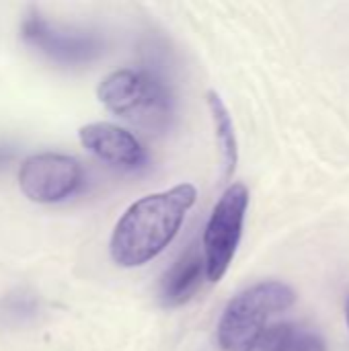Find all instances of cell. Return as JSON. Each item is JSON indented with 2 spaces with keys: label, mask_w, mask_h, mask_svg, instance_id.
Masks as SVG:
<instances>
[{
  "label": "cell",
  "mask_w": 349,
  "mask_h": 351,
  "mask_svg": "<svg viewBox=\"0 0 349 351\" xmlns=\"http://www.w3.org/2000/svg\"><path fill=\"white\" fill-rule=\"evenodd\" d=\"M195 197V187L183 183L132 204L111 234L113 261L121 267H140L160 255L177 237Z\"/></svg>",
  "instance_id": "cell-1"
},
{
  "label": "cell",
  "mask_w": 349,
  "mask_h": 351,
  "mask_svg": "<svg viewBox=\"0 0 349 351\" xmlns=\"http://www.w3.org/2000/svg\"><path fill=\"white\" fill-rule=\"evenodd\" d=\"M294 290L282 282H261L234 296L218 325V343L224 351H245L265 329L269 317L290 308Z\"/></svg>",
  "instance_id": "cell-2"
},
{
  "label": "cell",
  "mask_w": 349,
  "mask_h": 351,
  "mask_svg": "<svg viewBox=\"0 0 349 351\" xmlns=\"http://www.w3.org/2000/svg\"><path fill=\"white\" fill-rule=\"evenodd\" d=\"M99 101L115 115L144 128H163L171 115L169 93L144 70H115L99 84Z\"/></svg>",
  "instance_id": "cell-3"
},
{
  "label": "cell",
  "mask_w": 349,
  "mask_h": 351,
  "mask_svg": "<svg viewBox=\"0 0 349 351\" xmlns=\"http://www.w3.org/2000/svg\"><path fill=\"white\" fill-rule=\"evenodd\" d=\"M247 206H249L247 187L243 183H234L222 193L216 208L212 210V216L204 230L206 276L210 282H220L234 259L243 234Z\"/></svg>",
  "instance_id": "cell-4"
},
{
  "label": "cell",
  "mask_w": 349,
  "mask_h": 351,
  "mask_svg": "<svg viewBox=\"0 0 349 351\" xmlns=\"http://www.w3.org/2000/svg\"><path fill=\"white\" fill-rule=\"evenodd\" d=\"M21 37L29 47L60 66H82L103 53V41L95 33L56 25L35 8L23 16Z\"/></svg>",
  "instance_id": "cell-5"
},
{
  "label": "cell",
  "mask_w": 349,
  "mask_h": 351,
  "mask_svg": "<svg viewBox=\"0 0 349 351\" xmlns=\"http://www.w3.org/2000/svg\"><path fill=\"white\" fill-rule=\"evenodd\" d=\"M84 183L82 167L76 158L58 152H41L23 160L19 187L35 204H60L76 195Z\"/></svg>",
  "instance_id": "cell-6"
},
{
  "label": "cell",
  "mask_w": 349,
  "mask_h": 351,
  "mask_svg": "<svg viewBox=\"0 0 349 351\" xmlns=\"http://www.w3.org/2000/svg\"><path fill=\"white\" fill-rule=\"evenodd\" d=\"M78 136L88 152L111 167L134 171L146 162V150L140 140L119 125L107 121L88 123L80 128Z\"/></svg>",
  "instance_id": "cell-7"
},
{
  "label": "cell",
  "mask_w": 349,
  "mask_h": 351,
  "mask_svg": "<svg viewBox=\"0 0 349 351\" xmlns=\"http://www.w3.org/2000/svg\"><path fill=\"white\" fill-rule=\"evenodd\" d=\"M204 271H206V257L200 253L197 245H191L165 276L163 292H160L163 304L165 306L185 304L197 292Z\"/></svg>",
  "instance_id": "cell-8"
},
{
  "label": "cell",
  "mask_w": 349,
  "mask_h": 351,
  "mask_svg": "<svg viewBox=\"0 0 349 351\" xmlns=\"http://www.w3.org/2000/svg\"><path fill=\"white\" fill-rule=\"evenodd\" d=\"M39 317V298L27 288L10 290L0 298V327L23 329Z\"/></svg>",
  "instance_id": "cell-9"
},
{
  "label": "cell",
  "mask_w": 349,
  "mask_h": 351,
  "mask_svg": "<svg viewBox=\"0 0 349 351\" xmlns=\"http://www.w3.org/2000/svg\"><path fill=\"white\" fill-rule=\"evenodd\" d=\"M208 105H210V111H212V119H214V125H216V136H218V142H220V148H222V156H224V167H226V177H230L234 173V167H237V158H239V152H237V138H234V130H232V119L222 103V99L210 90L208 93Z\"/></svg>",
  "instance_id": "cell-10"
},
{
  "label": "cell",
  "mask_w": 349,
  "mask_h": 351,
  "mask_svg": "<svg viewBox=\"0 0 349 351\" xmlns=\"http://www.w3.org/2000/svg\"><path fill=\"white\" fill-rule=\"evenodd\" d=\"M294 329L290 325H274L265 329L245 351H290Z\"/></svg>",
  "instance_id": "cell-11"
},
{
  "label": "cell",
  "mask_w": 349,
  "mask_h": 351,
  "mask_svg": "<svg viewBox=\"0 0 349 351\" xmlns=\"http://www.w3.org/2000/svg\"><path fill=\"white\" fill-rule=\"evenodd\" d=\"M290 351H327L323 339L309 331V329H298L292 333V341H290Z\"/></svg>",
  "instance_id": "cell-12"
},
{
  "label": "cell",
  "mask_w": 349,
  "mask_h": 351,
  "mask_svg": "<svg viewBox=\"0 0 349 351\" xmlns=\"http://www.w3.org/2000/svg\"><path fill=\"white\" fill-rule=\"evenodd\" d=\"M16 158V148L4 140H0V173H4Z\"/></svg>",
  "instance_id": "cell-13"
},
{
  "label": "cell",
  "mask_w": 349,
  "mask_h": 351,
  "mask_svg": "<svg viewBox=\"0 0 349 351\" xmlns=\"http://www.w3.org/2000/svg\"><path fill=\"white\" fill-rule=\"evenodd\" d=\"M346 319H348V325H349V300H348V304H346Z\"/></svg>",
  "instance_id": "cell-14"
}]
</instances>
